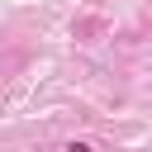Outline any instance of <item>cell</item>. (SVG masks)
I'll list each match as a JSON object with an SVG mask.
<instances>
[{
	"label": "cell",
	"mask_w": 152,
	"mask_h": 152,
	"mask_svg": "<svg viewBox=\"0 0 152 152\" xmlns=\"http://www.w3.org/2000/svg\"><path fill=\"white\" fill-rule=\"evenodd\" d=\"M66 152H90V147H86V142H71V147H66Z\"/></svg>",
	"instance_id": "6da1fadb"
}]
</instances>
